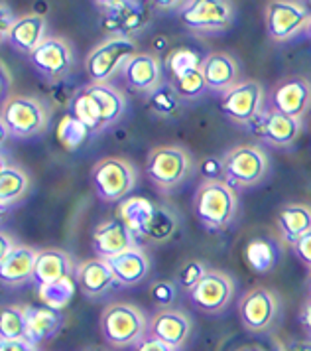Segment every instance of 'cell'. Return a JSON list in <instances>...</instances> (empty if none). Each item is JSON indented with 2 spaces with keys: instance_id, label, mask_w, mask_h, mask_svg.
<instances>
[{
  "instance_id": "32",
  "label": "cell",
  "mask_w": 311,
  "mask_h": 351,
  "mask_svg": "<svg viewBox=\"0 0 311 351\" xmlns=\"http://www.w3.org/2000/svg\"><path fill=\"white\" fill-rule=\"evenodd\" d=\"M245 258L249 263V267L258 274H264L270 272L276 267V261H278V251L274 247V243L268 239H252L245 249Z\"/></svg>"
},
{
  "instance_id": "1",
  "label": "cell",
  "mask_w": 311,
  "mask_h": 351,
  "mask_svg": "<svg viewBox=\"0 0 311 351\" xmlns=\"http://www.w3.org/2000/svg\"><path fill=\"white\" fill-rule=\"evenodd\" d=\"M193 211L199 223L209 231H223L238 215V195L229 182H205L193 195Z\"/></svg>"
},
{
  "instance_id": "9",
  "label": "cell",
  "mask_w": 311,
  "mask_h": 351,
  "mask_svg": "<svg viewBox=\"0 0 311 351\" xmlns=\"http://www.w3.org/2000/svg\"><path fill=\"white\" fill-rule=\"evenodd\" d=\"M311 10L297 0H274L264 8V26L274 42H290L308 28Z\"/></svg>"
},
{
  "instance_id": "35",
  "label": "cell",
  "mask_w": 311,
  "mask_h": 351,
  "mask_svg": "<svg viewBox=\"0 0 311 351\" xmlns=\"http://www.w3.org/2000/svg\"><path fill=\"white\" fill-rule=\"evenodd\" d=\"M75 296V282L73 278H65L53 285H46V287H38V298L42 300L44 306L51 308V310H65Z\"/></svg>"
},
{
  "instance_id": "20",
  "label": "cell",
  "mask_w": 311,
  "mask_h": 351,
  "mask_svg": "<svg viewBox=\"0 0 311 351\" xmlns=\"http://www.w3.org/2000/svg\"><path fill=\"white\" fill-rule=\"evenodd\" d=\"M75 280H77V287L81 288V292L89 298L107 296L110 290L119 287L109 261L99 258V256L79 263L77 269H75Z\"/></svg>"
},
{
  "instance_id": "30",
  "label": "cell",
  "mask_w": 311,
  "mask_h": 351,
  "mask_svg": "<svg viewBox=\"0 0 311 351\" xmlns=\"http://www.w3.org/2000/svg\"><path fill=\"white\" fill-rule=\"evenodd\" d=\"M28 337V306L10 304L0 314V339H26Z\"/></svg>"
},
{
  "instance_id": "52",
  "label": "cell",
  "mask_w": 311,
  "mask_h": 351,
  "mask_svg": "<svg viewBox=\"0 0 311 351\" xmlns=\"http://www.w3.org/2000/svg\"><path fill=\"white\" fill-rule=\"evenodd\" d=\"M85 351H101V350H85Z\"/></svg>"
},
{
  "instance_id": "27",
  "label": "cell",
  "mask_w": 311,
  "mask_h": 351,
  "mask_svg": "<svg viewBox=\"0 0 311 351\" xmlns=\"http://www.w3.org/2000/svg\"><path fill=\"white\" fill-rule=\"evenodd\" d=\"M30 192V176L22 166L2 164L0 168V208L2 211L20 204Z\"/></svg>"
},
{
  "instance_id": "23",
  "label": "cell",
  "mask_w": 311,
  "mask_h": 351,
  "mask_svg": "<svg viewBox=\"0 0 311 351\" xmlns=\"http://www.w3.org/2000/svg\"><path fill=\"white\" fill-rule=\"evenodd\" d=\"M38 251L28 245H16L6 256L0 258V278L4 287H20L34 278Z\"/></svg>"
},
{
  "instance_id": "51",
  "label": "cell",
  "mask_w": 311,
  "mask_h": 351,
  "mask_svg": "<svg viewBox=\"0 0 311 351\" xmlns=\"http://www.w3.org/2000/svg\"><path fill=\"white\" fill-rule=\"evenodd\" d=\"M308 290H310V296H311V271L308 272Z\"/></svg>"
},
{
  "instance_id": "34",
  "label": "cell",
  "mask_w": 311,
  "mask_h": 351,
  "mask_svg": "<svg viewBox=\"0 0 311 351\" xmlns=\"http://www.w3.org/2000/svg\"><path fill=\"white\" fill-rule=\"evenodd\" d=\"M182 97L177 95V91L171 87V83H162L156 91L148 95V109L154 112L156 117L162 119H170L173 114H177L182 109Z\"/></svg>"
},
{
  "instance_id": "26",
  "label": "cell",
  "mask_w": 311,
  "mask_h": 351,
  "mask_svg": "<svg viewBox=\"0 0 311 351\" xmlns=\"http://www.w3.org/2000/svg\"><path fill=\"white\" fill-rule=\"evenodd\" d=\"M109 265L121 287H136L150 274V258L142 247H132L109 258Z\"/></svg>"
},
{
  "instance_id": "24",
  "label": "cell",
  "mask_w": 311,
  "mask_h": 351,
  "mask_svg": "<svg viewBox=\"0 0 311 351\" xmlns=\"http://www.w3.org/2000/svg\"><path fill=\"white\" fill-rule=\"evenodd\" d=\"M278 237L284 245L294 247L297 241L311 231L310 204H288L276 215Z\"/></svg>"
},
{
  "instance_id": "41",
  "label": "cell",
  "mask_w": 311,
  "mask_h": 351,
  "mask_svg": "<svg viewBox=\"0 0 311 351\" xmlns=\"http://www.w3.org/2000/svg\"><path fill=\"white\" fill-rule=\"evenodd\" d=\"M199 172L205 182H221L225 180V162L223 156H205L199 162Z\"/></svg>"
},
{
  "instance_id": "39",
  "label": "cell",
  "mask_w": 311,
  "mask_h": 351,
  "mask_svg": "<svg viewBox=\"0 0 311 351\" xmlns=\"http://www.w3.org/2000/svg\"><path fill=\"white\" fill-rule=\"evenodd\" d=\"M207 272H209V267L203 261L191 258V261L184 263L182 269L177 271V287L191 292L205 278Z\"/></svg>"
},
{
  "instance_id": "38",
  "label": "cell",
  "mask_w": 311,
  "mask_h": 351,
  "mask_svg": "<svg viewBox=\"0 0 311 351\" xmlns=\"http://www.w3.org/2000/svg\"><path fill=\"white\" fill-rule=\"evenodd\" d=\"M170 83L182 99H199L205 91H209L207 83L203 80L201 69L191 71V73H187L184 77H177V80H170Z\"/></svg>"
},
{
  "instance_id": "45",
  "label": "cell",
  "mask_w": 311,
  "mask_h": 351,
  "mask_svg": "<svg viewBox=\"0 0 311 351\" xmlns=\"http://www.w3.org/2000/svg\"><path fill=\"white\" fill-rule=\"evenodd\" d=\"M299 322H301V328L306 330V334L311 337V296L303 302L301 310H299Z\"/></svg>"
},
{
  "instance_id": "7",
  "label": "cell",
  "mask_w": 311,
  "mask_h": 351,
  "mask_svg": "<svg viewBox=\"0 0 311 351\" xmlns=\"http://www.w3.org/2000/svg\"><path fill=\"white\" fill-rule=\"evenodd\" d=\"M225 182L234 190H247L258 186L270 170V158L256 144H236L223 154Z\"/></svg>"
},
{
  "instance_id": "5",
  "label": "cell",
  "mask_w": 311,
  "mask_h": 351,
  "mask_svg": "<svg viewBox=\"0 0 311 351\" xmlns=\"http://www.w3.org/2000/svg\"><path fill=\"white\" fill-rule=\"evenodd\" d=\"M138 53L134 38L109 36L85 56V73L91 83H109L116 73H123L126 62Z\"/></svg>"
},
{
  "instance_id": "12",
  "label": "cell",
  "mask_w": 311,
  "mask_h": 351,
  "mask_svg": "<svg viewBox=\"0 0 311 351\" xmlns=\"http://www.w3.org/2000/svg\"><path fill=\"white\" fill-rule=\"evenodd\" d=\"M233 278L227 272L217 269H209L201 282L189 292L193 306L205 314H221L233 302Z\"/></svg>"
},
{
  "instance_id": "37",
  "label": "cell",
  "mask_w": 311,
  "mask_h": 351,
  "mask_svg": "<svg viewBox=\"0 0 311 351\" xmlns=\"http://www.w3.org/2000/svg\"><path fill=\"white\" fill-rule=\"evenodd\" d=\"M69 112H71L77 121H81L91 132H101V130H105V128H103V123H101V117H99V112H97V107H95L93 99L87 93L85 87L79 89L77 93H75V97L71 99V103H69Z\"/></svg>"
},
{
  "instance_id": "17",
  "label": "cell",
  "mask_w": 311,
  "mask_h": 351,
  "mask_svg": "<svg viewBox=\"0 0 311 351\" xmlns=\"http://www.w3.org/2000/svg\"><path fill=\"white\" fill-rule=\"evenodd\" d=\"M164 69L166 67L158 56L148 51H138L134 58L126 62L123 77L132 91L150 95L164 83Z\"/></svg>"
},
{
  "instance_id": "44",
  "label": "cell",
  "mask_w": 311,
  "mask_h": 351,
  "mask_svg": "<svg viewBox=\"0 0 311 351\" xmlns=\"http://www.w3.org/2000/svg\"><path fill=\"white\" fill-rule=\"evenodd\" d=\"M134 351H175L171 350L170 346H166V343H162L160 339H156V337H150V335H146L144 339H142L140 343L134 348Z\"/></svg>"
},
{
  "instance_id": "14",
  "label": "cell",
  "mask_w": 311,
  "mask_h": 351,
  "mask_svg": "<svg viewBox=\"0 0 311 351\" xmlns=\"http://www.w3.org/2000/svg\"><path fill=\"white\" fill-rule=\"evenodd\" d=\"M311 107V81L303 75L282 80L272 91V109L294 119H303Z\"/></svg>"
},
{
  "instance_id": "49",
  "label": "cell",
  "mask_w": 311,
  "mask_h": 351,
  "mask_svg": "<svg viewBox=\"0 0 311 351\" xmlns=\"http://www.w3.org/2000/svg\"><path fill=\"white\" fill-rule=\"evenodd\" d=\"M238 351H264L262 348H256V346H249V348H242V350Z\"/></svg>"
},
{
  "instance_id": "33",
  "label": "cell",
  "mask_w": 311,
  "mask_h": 351,
  "mask_svg": "<svg viewBox=\"0 0 311 351\" xmlns=\"http://www.w3.org/2000/svg\"><path fill=\"white\" fill-rule=\"evenodd\" d=\"M93 132L85 127L81 121H77L71 112H67L60 121V125L55 128V136L65 150H79L83 144L89 141Z\"/></svg>"
},
{
  "instance_id": "29",
  "label": "cell",
  "mask_w": 311,
  "mask_h": 351,
  "mask_svg": "<svg viewBox=\"0 0 311 351\" xmlns=\"http://www.w3.org/2000/svg\"><path fill=\"white\" fill-rule=\"evenodd\" d=\"M156 204H152L150 199L142 197V195H134V197H126L125 202L119 204L116 208V217L123 219L126 227L138 237H146V231H148V225L152 221V215H154Z\"/></svg>"
},
{
  "instance_id": "47",
  "label": "cell",
  "mask_w": 311,
  "mask_h": 351,
  "mask_svg": "<svg viewBox=\"0 0 311 351\" xmlns=\"http://www.w3.org/2000/svg\"><path fill=\"white\" fill-rule=\"evenodd\" d=\"M0 241H2V255H0V258H2V256L8 255V253H10V251L14 249L16 245H18V243H14V241H12V237H10L8 233H2V237H0Z\"/></svg>"
},
{
  "instance_id": "10",
  "label": "cell",
  "mask_w": 311,
  "mask_h": 351,
  "mask_svg": "<svg viewBox=\"0 0 311 351\" xmlns=\"http://www.w3.org/2000/svg\"><path fill=\"white\" fill-rule=\"evenodd\" d=\"M280 314V298L272 288L254 287L247 290L238 302V318L250 334L268 332Z\"/></svg>"
},
{
  "instance_id": "31",
  "label": "cell",
  "mask_w": 311,
  "mask_h": 351,
  "mask_svg": "<svg viewBox=\"0 0 311 351\" xmlns=\"http://www.w3.org/2000/svg\"><path fill=\"white\" fill-rule=\"evenodd\" d=\"M177 225H179L177 213L170 206L156 204L154 215H152V221L148 225V231H146L144 239L150 241V243H166L177 231Z\"/></svg>"
},
{
  "instance_id": "15",
  "label": "cell",
  "mask_w": 311,
  "mask_h": 351,
  "mask_svg": "<svg viewBox=\"0 0 311 351\" xmlns=\"http://www.w3.org/2000/svg\"><path fill=\"white\" fill-rule=\"evenodd\" d=\"M91 247L99 258L109 261L112 256L121 255L138 245H136V235L126 227L123 219L114 215L95 227L93 235H91Z\"/></svg>"
},
{
  "instance_id": "40",
  "label": "cell",
  "mask_w": 311,
  "mask_h": 351,
  "mask_svg": "<svg viewBox=\"0 0 311 351\" xmlns=\"http://www.w3.org/2000/svg\"><path fill=\"white\" fill-rule=\"evenodd\" d=\"M177 282L171 280H156L150 287V298L160 310H170L177 302Z\"/></svg>"
},
{
  "instance_id": "8",
  "label": "cell",
  "mask_w": 311,
  "mask_h": 351,
  "mask_svg": "<svg viewBox=\"0 0 311 351\" xmlns=\"http://www.w3.org/2000/svg\"><path fill=\"white\" fill-rule=\"evenodd\" d=\"M177 16L189 32L215 34L233 26L234 6L227 0H189L182 4Z\"/></svg>"
},
{
  "instance_id": "6",
  "label": "cell",
  "mask_w": 311,
  "mask_h": 351,
  "mask_svg": "<svg viewBox=\"0 0 311 351\" xmlns=\"http://www.w3.org/2000/svg\"><path fill=\"white\" fill-rule=\"evenodd\" d=\"M136 168L123 156H107L99 160L91 170V184L99 199L107 204H121L136 186Z\"/></svg>"
},
{
  "instance_id": "16",
  "label": "cell",
  "mask_w": 311,
  "mask_h": 351,
  "mask_svg": "<svg viewBox=\"0 0 311 351\" xmlns=\"http://www.w3.org/2000/svg\"><path fill=\"white\" fill-rule=\"evenodd\" d=\"M193 332V322L184 310L170 308V310H160L150 319L148 335L160 339L162 343L170 346L171 350L179 351L187 343Z\"/></svg>"
},
{
  "instance_id": "4",
  "label": "cell",
  "mask_w": 311,
  "mask_h": 351,
  "mask_svg": "<svg viewBox=\"0 0 311 351\" xmlns=\"http://www.w3.org/2000/svg\"><path fill=\"white\" fill-rule=\"evenodd\" d=\"M2 128L12 138H34L44 134L49 123V114L42 101L30 95L8 97L2 105Z\"/></svg>"
},
{
  "instance_id": "25",
  "label": "cell",
  "mask_w": 311,
  "mask_h": 351,
  "mask_svg": "<svg viewBox=\"0 0 311 351\" xmlns=\"http://www.w3.org/2000/svg\"><path fill=\"white\" fill-rule=\"evenodd\" d=\"M85 89L93 99L103 128L110 127L123 119L126 111V97L121 89H116L110 83H89L85 85Z\"/></svg>"
},
{
  "instance_id": "28",
  "label": "cell",
  "mask_w": 311,
  "mask_h": 351,
  "mask_svg": "<svg viewBox=\"0 0 311 351\" xmlns=\"http://www.w3.org/2000/svg\"><path fill=\"white\" fill-rule=\"evenodd\" d=\"M63 314L47 306H28V337L32 343H42L62 332Z\"/></svg>"
},
{
  "instance_id": "21",
  "label": "cell",
  "mask_w": 311,
  "mask_h": 351,
  "mask_svg": "<svg viewBox=\"0 0 311 351\" xmlns=\"http://www.w3.org/2000/svg\"><path fill=\"white\" fill-rule=\"evenodd\" d=\"M46 16L38 14V12H28V14L16 16V22L12 24L8 36L4 38V42H8V46H12L16 51L32 56L36 49L46 42Z\"/></svg>"
},
{
  "instance_id": "48",
  "label": "cell",
  "mask_w": 311,
  "mask_h": 351,
  "mask_svg": "<svg viewBox=\"0 0 311 351\" xmlns=\"http://www.w3.org/2000/svg\"><path fill=\"white\" fill-rule=\"evenodd\" d=\"M182 4H184V2H156L154 6H158V8H177V10H179Z\"/></svg>"
},
{
  "instance_id": "46",
  "label": "cell",
  "mask_w": 311,
  "mask_h": 351,
  "mask_svg": "<svg viewBox=\"0 0 311 351\" xmlns=\"http://www.w3.org/2000/svg\"><path fill=\"white\" fill-rule=\"evenodd\" d=\"M276 351H311L310 341H292V343H280Z\"/></svg>"
},
{
  "instance_id": "42",
  "label": "cell",
  "mask_w": 311,
  "mask_h": 351,
  "mask_svg": "<svg viewBox=\"0 0 311 351\" xmlns=\"http://www.w3.org/2000/svg\"><path fill=\"white\" fill-rule=\"evenodd\" d=\"M294 255L301 261V265H306L311 271V231L308 235H303L301 239L297 241L296 245L292 247Z\"/></svg>"
},
{
  "instance_id": "22",
  "label": "cell",
  "mask_w": 311,
  "mask_h": 351,
  "mask_svg": "<svg viewBox=\"0 0 311 351\" xmlns=\"http://www.w3.org/2000/svg\"><path fill=\"white\" fill-rule=\"evenodd\" d=\"M75 265L69 253H65L62 249H42L38 251L36 258V269H34V282L38 287H46L53 285L65 278H71L75 274Z\"/></svg>"
},
{
  "instance_id": "50",
  "label": "cell",
  "mask_w": 311,
  "mask_h": 351,
  "mask_svg": "<svg viewBox=\"0 0 311 351\" xmlns=\"http://www.w3.org/2000/svg\"><path fill=\"white\" fill-rule=\"evenodd\" d=\"M306 36L310 38V42H311V20H310V24H308V28H306Z\"/></svg>"
},
{
  "instance_id": "3",
  "label": "cell",
  "mask_w": 311,
  "mask_h": 351,
  "mask_svg": "<svg viewBox=\"0 0 311 351\" xmlns=\"http://www.w3.org/2000/svg\"><path fill=\"white\" fill-rule=\"evenodd\" d=\"M193 172V158L189 150L177 144L154 146L146 156V174L160 192L179 188Z\"/></svg>"
},
{
  "instance_id": "11",
  "label": "cell",
  "mask_w": 311,
  "mask_h": 351,
  "mask_svg": "<svg viewBox=\"0 0 311 351\" xmlns=\"http://www.w3.org/2000/svg\"><path fill=\"white\" fill-rule=\"evenodd\" d=\"M221 111L236 125H252L264 114V87L254 80L236 83L221 101Z\"/></svg>"
},
{
  "instance_id": "43",
  "label": "cell",
  "mask_w": 311,
  "mask_h": 351,
  "mask_svg": "<svg viewBox=\"0 0 311 351\" xmlns=\"http://www.w3.org/2000/svg\"><path fill=\"white\" fill-rule=\"evenodd\" d=\"M0 351H38L30 339H0Z\"/></svg>"
},
{
  "instance_id": "13",
  "label": "cell",
  "mask_w": 311,
  "mask_h": 351,
  "mask_svg": "<svg viewBox=\"0 0 311 351\" xmlns=\"http://www.w3.org/2000/svg\"><path fill=\"white\" fill-rule=\"evenodd\" d=\"M32 65L47 80H60L73 67V48L62 36H47L46 42L30 56Z\"/></svg>"
},
{
  "instance_id": "2",
  "label": "cell",
  "mask_w": 311,
  "mask_h": 351,
  "mask_svg": "<svg viewBox=\"0 0 311 351\" xmlns=\"http://www.w3.org/2000/svg\"><path fill=\"white\" fill-rule=\"evenodd\" d=\"M99 326L105 341L112 348H136L148 335L150 322L138 306L112 302L103 310Z\"/></svg>"
},
{
  "instance_id": "36",
  "label": "cell",
  "mask_w": 311,
  "mask_h": 351,
  "mask_svg": "<svg viewBox=\"0 0 311 351\" xmlns=\"http://www.w3.org/2000/svg\"><path fill=\"white\" fill-rule=\"evenodd\" d=\"M201 64L203 58H199L197 51L189 48H175L166 56L164 67L170 73V80H177V77H184L191 71L201 69Z\"/></svg>"
},
{
  "instance_id": "18",
  "label": "cell",
  "mask_w": 311,
  "mask_h": 351,
  "mask_svg": "<svg viewBox=\"0 0 311 351\" xmlns=\"http://www.w3.org/2000/svg\"><path fill=\"white\" fill-rule=\"evenodd\" d=\"M303 130V123L299 119L288 117L284 112L268 109L256 121V132L260 138L274 148H288L296 143Z\"/></svg>"
},
{
  "instance_id": "19",
  "label": "cell",
  "mask_w": 311,
  "mask_h": 351,
  "mask_svg": "<svg viewBox=\"0 0 311 351\" xmlns=\"http://www.w3.org/2000/svg\"><path fill=\"white\" fill-rule=\"evenodd\" d=\"M203 80L209 91L227 93L236 83H240V65L227 51H211L203 58L201 64Z\"/></svg>"
}]
</instances>
